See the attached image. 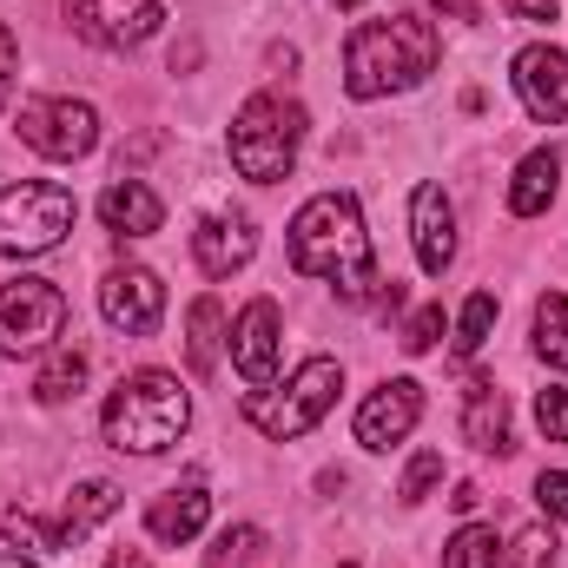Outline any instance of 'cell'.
I'll use <instances>...</instances> for the list:
<instances>
[{"label":"cell","mask_w":568,"mask_h":568,"mask_svg":"<svg viewBox=\"0 0 568 568\" xmlns=\"http://www.w3.org/2000/svg\"><path fill=\"white\" fill-rule=\"evenodd\" d=\"M0 529L27 549V556H60L67 549V536H60V523H33L27 509H0Z\"/></svg>","instance_id":"26"},{"label":"cell","mask_w":568,"mask_h":568,"mask_svg":"<svg viewBox=\"0 0 568 568\" xmlns=\"http://www.w3.org/2000/svg\"><path fill=\"white\" fill-rule=\"evenodd\" d=\"M536 424L549 443H568V390H542L536 397Z\"/></svg>","instance_id":"32"},{"label":"cell","mask_w":568,"mask_h":568,"mask_svg":"<svg viewBox=\"0 0 568 568\" xmlns=\"http://www.w3.org/2000/svg\"><path fill=\"white\" fill-rule=\"evenodd\" d=\"M424 417V384H410V377H390V384H377L371 397H364V410H357V443L364 449H390V443H404L410 429Z\"/></svg>","instance_id":"13"},{"label":"cell","mask_w":568,"mask_h":568,"mask_svg":"<svg viewBox=\"0 0 568 568\" xmlns=\"http://www.w3.org/2000/svg\"><path fill=\"white\" fill-rule=\"evenodd\" d=\"M476 503H483V489H476V483H456V496H449V509H456V516H469Z\"/></svg>","instance_id":"36"},{"label":"cell","mask_w":568,"mask_h":568,"mask_svg":"<svg viewBox=\"0 0 568 568\" xmlns=\"http://www.w3.org/2000/svg\"><path fill=\"white\" fill-rule=\"evenodd\" d=\"M278 297H252L245 311H239V331H232V364H239V377L252 384V390H265L272 377H278Z\"/></svg>","instance_id":"12"},{"label":"cell","mask_w":568,"mask_h":568,"mask_svg":"<svg viewBox=\"0 0 568 568\" xmlns=\"http://www.w3.org/2000/svg\"><path fill=\"white\" fill-rule=\"evenodd\" d=\"M443 568H503V542L489 523H463L443 549Z\"/></svg>","instance_id":"23"},{"label":"cell","mask_w":568,"mask_h":568,"mask_svg":"<svg viewBox=\"0 0 568 568\" xmlns=\"http://www.w3.org/2000/svg\"><path fill=\"white\" fill-rule=\"evenodd\" d=\"M113 509H120V483H100V476H93V483H80V489L67 496V509H60V536H67V549H73L87 529H100Z\"/></svg>","instance_id":"20"},{"label":"cell","mask_w":568,"mask_h":568,"mask_svg":"<svg viewBox=\"0 0 568 568\" xmlns=\"http://www.w3.org/2000/svg\"><path fill=\"white\" fill-rule=\"evenodd\" d=\"M337 390H344L337 357H304L284 390H252V397H245V417L265 429L272 443H291V436H304V429L337 404Z\"/></svg>","instance_id":"6"},{"label":"cell","mask_w":568,"mask_h":568,"mask_svg":"<svg viewBox=\"0 0 568 568\" xmlns=\"http://www.w3.org/2000/svg\"><path fill=\"white\" fill-rule=\"evenodd\" d=\"M297 145H304V106L284 100V93H252L232 120V165L252 179V185H278L297 165Z\"/></svg>","instance_id":"4"},{"label":"cell","mask_w":568,"mask_h":568,"mask_svg":"<svg viewBox=\"0 0 568 568\" xmlns=\"http://www.w3.org/2000/svg\"><path fill=\"white\" fill-rule=\"evenodd\" d=\"M80 219V199L53 179H27V185H0V258H40L53 252Z\"/></svg>","instance_id":"5"},{"label":"cell","mask_w":568,"mask_h":568,"mask_svg":"<svg viewBox=\"0 0 568 568\" xmlns=\"http://www.w3.org/2000/svg\"><path fill=\"white\" fill-rule=\"evenodd\" d=\"M80 384H87V351L60 344V351L40 364V377H33V397H40V404H67V397H80Z\"/></svg>","instance_id":"22"},{"label":"cell","mask_w":568,"mask_h":568,"mask_svg":"<svg viewBox=\"0 0 568 568\" xmlns=\"http://www.w3.org/2000/svg\"><path fill=\"white\" fill-rule=\"evenodd\" d=\"M219 331H225L219 297H192V311H185V357H192V377H212V371H219Z\"/></svg>","instance_id":"21"},{"label":"cell","mask_w":568,"mask_h":568,"mask_svg":"<svg viewBox=\"0 0 568 568\" xmlns=\"http://www.w3.org/2000/svg\"><path fill=\"white\" fill-rule=\"evenodd\" d=\"M489 331H496V291H476L456 317V357H476L489 344Z\"/></svg>","instance_id":"25"},{"label":"cell","mask_w":568,"mask_h":568,"mask_svg":"<svg viewBox=\"0 0 568 568\" xmlns=\"http://www.w3.org/2000/svg\"><path fill=\"white\" fill-rule=\"evenodd\" d=\"M20 140L40 159H87L100 145V113L87 100H27L20 106Z\"/></svg>","instance_id":"8"},{"label":"cell","mask_w":568,"mask_h":568,"mask_svg":"<svg viewBox=\"0 0 568 568\" xmlns=\"http://www.w3.org/2000/svg\"><path fill=\"white\" fill-rule=\"evenodd\" d=\"M291 265L304 278H324L344 304H377L384 297V272L364 232V212L351 192H317L297 205L291 219Z\"/></svg>","instance_id":"1"},{"label":"cell","mask_w":568,"mask_h":568,"mask_svg":"<svg viewBox=\"0 0 568 568\" xmlns=\"http://www.w3.org/2000/svg\"><path fill=\"white\" fill-rule=\"evenodd\" d=\"M436 483H443V456H436V449H424V456H417V463L404 469V483H397V496H404V503H424V496L436 489Z\"/></svg>","instance_id":"29"},{"label":"cell","mask_w":568,"mask_h":568,"mask_svg":"<svg viewBox=\"0 0 568 568\" xmlns=\"http://www.w3.org/2000/svg\"><path fill=\"white\" fill-rule=\"evenodd\" d=\"M0 568H27V556H0Z\"/></svg>","instance_id":"38"},{"label":"cell","mask_w":568,"mask_h":568,"mask_svg":"<svg viewBox=\"0 0 568 568\" xmlns=\"http://www.w3.org/2000/svg\"><path fill=\"white\" fill-rule=\"evenodd\" d=\"M337 7H357V0H337Z\"/></svg>","instance_id":"39"},{"label":"cell","mask_w":568,"mask_h":568,"mask_svg":"<svg viewBox=\"0 0 568 568\" xmlns=\"http://www.w3.org/2000/svg\"><path fill=\"white\" fill-rule=\"evenodd\" d=\"M13 73H20V47H13V27L0 20V106L13 100Z\"/></svg>","instance_id":"33"},{"label":"cell","mask_w":568,"mask_h":568,"mask_svg":"<svg viewBox=\"0 0 568 568\" xmlns=\"http://www.w3.org/2000/svg\"><path fill=\"white\" fill-rule=\"evenodd\" d=\"M344 568H351V562H344Z\"/></svg>","instance_id":"40"},{"label":"cell","mask_w":568,"mask_h":568,"mask_svg":"<svg viewBox=\"0 0 568 568\" xmlns=\"http://www.w3.org/2000/svg\"><path fill=\"white\" fill-rule=\"evenodd\" d=\"M205 516H212L205 483H179V489H165V496L145 509V529H152V542H192V536L205 529Z\"/></svg>","instance_id":"17"},{"label":"cell","mask_w":568,"mask_h":568,"mask_svg":"<svg viewBox=\"0 0 568 568\" xmlns=\"http://www.w3.org/2000/svg\"><path fill=\"white\" fill-rule=\"evenodd\" d=\"M463 436L483 449V456H509L516 449V436H509V397L489 384V377H476L469 384V410H463Z\"/></svg>","instance_id":"18"},{"label":"cell","mask_w":568,"mask_h":568,"mask_svg":"<svg viewBox=\"0 0 568 568\" xmlns=\"http://www.w3.org/2000/svg\"><path fill=\"white\" fill-rule=\"evenodd\" d=\"M556 185H562V152H556V145H536V152L516 165V179H509V212H516V219L549 212V205H556Z\"/></svg>","instance_id":"19"},{"label":"cell","mask_w":568,"mask_h":568,"mask_svg":"<svg viewBox=\"0 0 568 568\" xmlns=\"http://www.w3.org/2000/svg\"><path fill=\"white\" fill-rule=\"evenodd\" d=\"M67 331V297L53 278H13L0 284V351L33 357Z\"/></svg>","instance_id":"7"},{"label":"cell","mask_w":568,"mask_h":568,"mask_svg":"<svg viewBox=\"0 0 568 568\" xmlns=\"http://www.w3.org/2000/svg\"><path fill=\"white\" fill-rule=\"evenodd\" d=\"M252 252H258V232H252L245 212H212L192 232V258H199L205 278H232L239 265H252Z\"/></svg>","instance_id":"14"},{"label":"cell","mask_w":568,"mask_h":568,"mask_svg":"<svg viewBox=\"0 0 568 568\" xmlns=\"http://www.w3.org/2000/svg\"><path fill=\"white\" fill-rule=\"evenodd\" d=\"M436 27L424 13H390V20H364L344 40V93L351 100H384V93H410L436 73Z\"/></svg>","instance_id":"2"},{"label":"cell","mask_w":568,"mask_h":568,"mask_svg":"<svg viewBox=\"0 0 568 568\" xmlns=\"http://www.w3.org/2000/svg\"><path fill=\"white\" fill-rule=\"evenodd\" d=\"M536 357L556 364V371H568V297L562 291H549V297L536 304Z\"/></svg>","instance_id":"24"},{"label":"cell","mask_w":568,"mask_h":568,"mask_svg":"<svg viewBox=\"0 0 568 568\" xmlns=\"http://www.w3.org/2000/svg\"><path fill=\"white\" fill-rule=\"evenodd\" d=\"M443 20H456V27H476V0H429Z\"/></svg>","instance_id":"34"},{"label":"cell","mask_w":568,"mask_h":568,"mask_svg":"<svg viewBox=\"0 0 568 568\" xmlns=\"http://www.w3.org/2000/svg\"><path fill=\"white\" fill-rule=\"evenodd\" d=\"M436 337H443V304H424V311L404 324V337H397V344H404L410 357H424V351H436Z\"/></svg>","instance_id":"28"},{"label":"cell","mask_w":568,"mask_h":568,"mask_svg":"<svg viewBox=\"0 0 568 568\" xmlns=\"http://www.w3.org/2000/svg\"><path fill=\"white\" fill-rule=\"evenodd\" d=\"M192 424V397L172 371H133L113 384L106 410H100V429L113 449H133V456H159L172 449Z\"/></svg>","instance_id":"3"},{"label":"cell","mask_w":568,"mask_h":568,"mask_svg":"<svg viewBox=\"0 0 568 568\" xmlns=\"http://www.w3.org/2000/svg\"><path fill=\"white\" fill-rule=\"evenodd\" d=\"M556 562V536L549 529H523L516 549H509V568H549Z\"/></svg>","instance_id":"30"},{"label":"cell","mask_w":568,"mask_h":568,"mask_svg":"<svg viewBox=\"0 0 568 568\" xmlns=\"http://www.w3.org/2000/svg\"><path fill=\"white\" fill-rule=\"evenodd\" d=\"M100 317L126 337H152L159 317H165V284L152 278L145 265H113L100 278Z\"/></svg>","instance_id":"10"},{"label":"cell","mask_w":568,"mask_h":568,"mask_svg":"<svg viewBox=\"0 0 568 568\" xmlns=\"http://www.w3.org/2000/svg\"><path fill=\"white\" fill-rule=\"evenodd\" d=\"M536 503L549 523H568V469H542L536 476Z\"/></svg>","instance_id":"31"},{"label":"cell","mask_w":568,"mask_h":568,"mask_svg":"<svg viewBox=\"0 0 568 568\" xmlns=\"http://www.w3.org/2000/svg\"><path fill=\"white\" fill-rule=\"evenodd\" d=\"M258 549H265V529L239 523V529H225V536L205 549V568H252L258 562Z\"/></svg>","instance_id":"27"},{"label":"cell","mask_w":568,"mask_h":568,"mask_svg":"<svg viewBox=\"0 0 568 568\" xmlns=\"http://www.w3.org/2000/svg\"><path fill=\"white\" fill-rule=\"evenodd\" d=\"M67 20L93 47H140L165 20V0H67Z\"/></svg>","instance_id":"9"},{"label":"cell","mask_w":568,"mask_h":568,"mask_svg":"<svg viewBox=\"0 0 568 568\" xmlns=\"http://www.w3.org/2000/svg\"><path fill=\"white\" fill-rule=\"evenodd\" d=\"M509 7H516L523 20H556V7H562V0H509Z\"/></svg>","instance_id":"35"},{"label":"cell","mask_w":568,"mask_h":568,"mask_svg":"<svg viewBox=\"0 0 568 568\" xmlns=\"http://www.w3.org/2000/svg\"><path fill=\"white\" fill-rule=\"evenodd\" d=\"M106 568H152V562H145V549H113Z\"/></svg>","instance_id":"37"},{"label":"cell","mask_w":568,"mask_h":568,"mask_svg":"<svg viewBox=\"0 0 568 568\" xmlns=\"http://www.w3.org/2000/svg\"><path fill=\"white\" fill-rule=\"evenodd\" d=\"M100 219H106V232H120V239H152V232L165 225V205H159V192H152L145 179H113V185L100 192Z\"/></svg>","instance_id":"16"},{"label":"cell","mask_w":568,"mask_h":568,"mask_svg":"<svg viewBox=\"0 0 568 568\" xmlns=\"http://www.w3.org/2000/svg\"><path fill=\"white\" fill-rule=\"evenodd\" d=\"M509 80H516V93H523V106H529L536 126H562L568 120V53L562 47H549V40L523 47Z\"/></svg>","instance_id":"11"},{"label":"cell","mask_w":568,"mask_h":568,"mask_svg":"<svg viewBox=\"0 0 568 568\" xmlns=\"http://www.w3.org/2000/svg\"><path fill=\"white\" fill-rule=\"evenodd\" d=\"M410 239H417V265L429 278H443L456 265V212L443 199V185H417L410 199Z\"/></svg>","instance_id":"15"}]
</instances>
